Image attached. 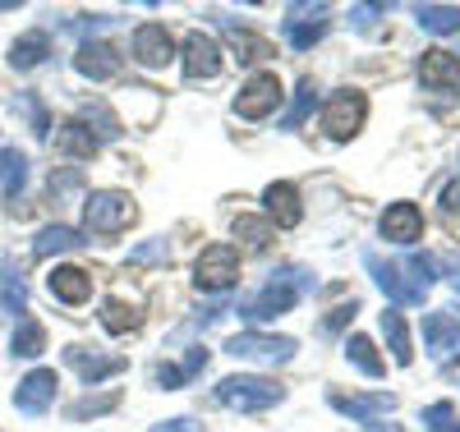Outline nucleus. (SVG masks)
I'll use <instances>...</instances> for the list:
<instances>
[{"instance_id":"obj_1","label":"nucleus","mask_w":460,"mask_h":432,"mask_svg":"<svg viewBox=\"0 0 460 432\" xmlns=\"http://www.w3.org/2000/svg\"><path fill=\"white\" fill-rule=\"evenodd\" d=\"M364 267L373 271L377 290L387 295L392 304H405V308L424 304V295H429L433 281H438V262H433L429 253H410V258H401V262H382L377 253H364Z\"/></svg>"},{"instance_id":"obj_2","label":"nucleus","mask_w":460,"mask_h":432,"mask_svg":"<svg viewBox=\"0 0 460 432\" xmlns=\"http://www.w3.org/2000/svg\"><path fill=\"white\" fill-rule=\"evenodd\" d=\"M309 290H314L309 271L286 267L281 277H272L253 299L240 304V318H244V322H272V318H281V313H290V308L299 304V295H309Z\"/></svg>"},{"instance_id":"obj_3","label":"nucleus","mask_w":460,"mask_h":432,"mask_svg":"<svg viewBox=\"0 0 460 432\" xmlns=\"http://www.w3.org/2000/svg\"><path fill=\"white\" fill-rule=\"evenodd\" d=\"M217 401L226 410H240V414H262V410L286 401V386L272 377H258V373H235V377L217 382Z\"/></svg>"},{"instance_id":"obj_4","label":"nucleus","mask_w":460,"mask_h":432,"mask_svg":"<svg viewBox=\"0 0 460 432\" xmlns=\"http://www.w3.org/2000/svg\"><path fill=\"white\" fill-rule=\"evenodd\" d=\"M84 221H88L93 234H120V230H129L138 221V207H134L129 193L102 189V193H93V198L84 203Z\"/></svg>"},{"instance_id":"obj_5","label":"nucleus","mask_w":460,"mask_h":432,"mask_svg":"<svg viewBox=\"0 0 460 432\" xmlns=\"http://www.w3.org/2000/svg\"><path fill=\"white\" fill-rule=\"evenodd\" d=\"M364 120H368V97L355 93V88H341V93L327 101V110H323V129H327L332 143L355 138V134L364 129Z\"/></svg>"},{"instance_id":"obj_6","label":"nucleus","mask_w":460,"mask_h":432,"mask_svg":"<svg viewBox=\"0 0 460 432\" xmlns=\"http://www.w3.org/2000/svg\"><path fill=\"white\" fill-rule=\"evenodd\" d=\"M240 281V253L230 249V244H212L203 249V258L194 262V286L203 295H221Z\"/></svg>"},{"instance_id":"obj_7","label":"nucleus","mask_w":460,"mask_h":432,"mask_svg":"<svg viewBox=\"0 0 460 432\" xmlns=\"http://www.w3.org/2000/svg\"><path fill=\"white\" fill-rule=\"evenodd\" d=\"M226 355L249 359V364H290L295 340L290 336H267V331H240V336L226 340Z\"/></svg>"},{"instance_id":"obj_8","label":"nucleus","mask_w":460,"mask_h":432,"mask_svg":"<svg viewBox=\"0 0 460 432\" xmlns=\"http://www.w3.org/2000/svg\"><path fill=\"white\" fill-rule=\"evenodd\" d=\"M281 78L277 74H253L249 84L240 88V97H235V115L240 120H267L277 106H281Z\"/></svg>"},{"instance_id":"obj_9","label":"nucleus","mask_w":460,"mask_h":432,"mask_svg":"<svg viewBox=\"0 0 460 432\" xmlns=\"http://www.w3.org/2000/svg\"><path fill=\"white\" fill-rule=\"evenodd\" d=\"M327 19H332V5H290L286 42H290L295 51H309L318 37L327 32Z\"/></svg>"},{"instance_id":"obj_10","label":"nucleus","mask_w":460,"mask_h":432,"mask_svg":"<svg viewBox=\"0 0 460 432\" xmlns=\"http://www.w3.org/2000/svg\"><path fill=\"white\" fill-rule=\"evenodd\" d=\"M56 373L51 368H32L23 382H19V391H14V410L19 414H28V419H37V414H47L51 410V401H56Z\"/></svg>"},{"instance_id":"obj_11","label":"nucleus","mask_w":460,"mask_h":432,"mask_svg":"<svg viewBox=\"0 0 460 432\" xmlns=\"http://www.w3.org/2000/svg\"><path fill=\"white\" fill-rule=\"evenodd\" d=\"M65 364L79 373L88 386H97V382H106V377H115V373L129 368L125 355H97V349H84V345H69V349H65Z\"/></svg>"},{"instance_id":"obj_12","label":"nucleus","mask_w":460,"mask_h":432,"mask_svg":"<svg viewBox=\"0 0 460 432\" xmlns=\"http://www.w3.org/2000/svg\"><path fill=\"white\" fill-rule=\"evenodd\" d=\"M327 405L364 428V423H373L382 414H392L396 410V396H387V391H377V396H345V391H327Z\"/></svg>"},{"instance_id":"obj_13","label":"nucleus","mask_w":460,"mask_h":432,"mask_svg":"<svg viewBox=\"0 0 460 432\" xmlns=\"http://www.w3.org/2000/svg\"><path fill=\"white\" fill-rule=\"evenodd\" d=\"M424 345H429V355L438 364L460 359V322L451 318V313H429L424 318Z\"/></svg>"},{"instance_id":"obj_14","label":"nucleus","mask_w":460,"mask_h":432,"mask_svg":"<svg viewBox=\"0 0 460 432\" xmlns=\"http://www.w3.org/2000/svg\"><path fill=\"white\" fill-rule=\"evenodd\" d=\"M377 230H382L387 244H414L419 234H424V212H419L414 203H392L387 212H382Z\"/></svg>"},{"instance_id":"obj_15","label":"nucleus","mask_w":460,"mask_h":432,"mask_svg":"<svg viewBox=\"0 0 460 432\" xmlns=\"http://www.w3.org/2000/svg\"><path fill=\"white\" fill-rule=\"evenodd\" d=\"M419 84L429 93H460V60L442 47L424 51V60H419Z\"/></svg>"},{"instance_id":"obj_16","label":"nucleus","mask_w":460,"mask_h":432,"mask_svg":"<svg viewBox=\"0 0 460 432\" xmlns=\"http://www.w3.org/2000/svg\"><path fill=\"white\" fill-rule=\"evenodd\" d=\"M125 65V56L115 51L111 42H84L79 56H74V69H79L84 78H93V84H102V78H115Z\"/></svg>"},{"instance_id":"obj_17","label":"nucleus","mask_w":460,"mask_h":432,"mask_svg":"<svg viewBox=\"0 0 460 432\" xmlns=\"http://www.w3.org/2000/svg\"><path fill=\"white\" fill-rule=\"evenodd\" d=\"M171 56H175V42H171V32H166L162 23H143V28L134 32V60H138L143 69H162Z\"/></svg>"},{"instance_id":"obj_18","label":"nucleus","mask_w":460,"mask_h":432,"mask_svg":"<svg viewBox=\"0 0 460 432\" xmlns=\"http://www.w3.org/2000/svg\"><path fill=\"white\" fill-rule=\"evenodd\" d=\"M184 74L189 78H217L221 74V47L208 32H189L184 37Z\"/></svg>"},{"instance_id":"obj_19","label":"nucleus","mask_w":460,"mask_h":432,"mask_svg":"<svg viewBox=\"0 0 460 432\" xmlns=\"http://www.w3.org/2000/svg\"><path fill=\"white\" fill-rule=\"evenodd\" d=\"M262 203H267V216H272L281 230L299 225V216H304V207H299V189H295V184H286V180L267 184V189H262Z\"/></svg>"},{"instance_id":"obj_20","label":"nucleus","mask_w":460,"mask_h":432,"mask_svg":"<svg viewBox=\"0 0 460 432\" xmlns=\"http://www.w3.org/2000/svg\"><path fill=\"white\" fill-rule=\"evenodd\" d=\"M47 290L60 299V304H88L93 299V277L84 267H56L47 277Z\"/></svg>"},{"instance_id":"obj_21","label":"nucleus","mask_w":460,"mask_h":432,"mask_svg":"<svg viewBox=\"0 0 460 432\" xmlns=\"http://www.w3.org/2000/svg\"><path fill=\"white\" fill-rule=\"evenodd\" d=\"M56 147L65 156H93L102 143H97V134L84 120H65V125H56Z\"/></svg>"},{"instance_id":"obj_22","label":"nucleus","mask_w":460,"mask_h":432,"mask_svg":"<svg viewBox=\"0 0 460 432\" xmlns=\"http://www.w3.org/2000/svg\"><path fill=\"white\" fill-rule=\"evenodd\" d=\"M47 56H51V37H47L42 28H37V32H23L19 42L10 47V65H14V69H37Z\"/></svg>"},{"instance_id":"obj_23","label":"nucleus","mask_w":460,"mask_h":432,"mask_svg":"<svg viewBox=\"0 0 460 432\" xmlns=\"http://www.w3.org/2000/svg\"><path fill=\"white\" fill-rule=\"evenodd\" d=\"M88 240H84V234L79 230H74V225H47L42 234H37V240H32V253L37 258H51V253H69V249H84Z\"/></svg>"},{"instance_id":"obj_24","label":"nucleus","mask_w":460,"mask_h":432,"mask_svg":"<svg viewBox=\"0 0 460 432\" xmlns=\"http://www.w3.org/2000/svg\"><path fill=\"white\" fill-rule=\"evenodd\" d=\"M23 180H28V156L19 147H0V193H5L10 203L19 198Z\"/></svg>"},{"instance_id":"obj_25","label":"nucleus","mask_w":460,"mask_h":432,"mask_svg":"<svg viewBox=\"0 0 460 432\" xmlns=\"http://www.w3.org/2000/svg\"><path fill=\"white\" fill-rule=\"evenodd\" d=\"M345 359H350L364 377H387V359L373 349L368 336H350V340H345Z\"/></svg>"},{"instance_id":"obj_26","label":"nucleus","mask_w":460,"mask_h":432,"mask_svg":"<svg viewBox=\"0 0 460 432\" xmlns=\"http://www.w3.org/2000/svg\"><path fill=\"white\" fill-rule=\"evenodd\" d=\"M28 308V281L14 262L0 267V313H23Z\"/></svg>"},{"instance_id":"obj_27","label":"nucleus","mask_w":460,"mask_h":432,"mask_svg":"<svg viewBox=\"0 0 460 432\" xmlns=\"http://www.w3.org/2000/svg\"><path fill=\"white\" fill-rule=\"evenodd\" d=\"M102 327H106L111 336L138 331V327H143V313H138L134 304H125V299H106V304H102Z\"/></svg>"},{"instance_id":"obj_28","label":"nucleus","mask_w":460,"mask_h":432,"mask_svg":"<svg viewBox=\"0 0 460 432\" xmlns=\"http://www.w3.org/2000/svg\"><path fill=\"white\" fill-rule=\"evenodd\" d=\"M382 336H387V345H392V359L405 368L410 359H414V349H410V331H405V318L396 308H387L382 313Z\"/></svg>"},{"instance_id":"obj_29","label":"nucleus","mask_w":460,"mask_h":432,"mask_svg":"<svg viewBox=\"0 0 460 432\" xmlns=\"http://www.w3.org/2000/svg\"><path fill=\"white\" fill-rule=\"evenodd\" d=\"M226 37H230V51H235L244 65H253V60H267V56H277V51H272V42H267V37H258V32H249V28H230Z\"/></svg>"},{"instance_id":"obj_30","label":"nucleus","mask_w":460,"mask_h":432,"mask_svg":"<svg viewBox=\"0 0 460 432\" xmlns=\"http://www.w3.org/2000/svg\"><path fill=\"white\" fill-rule=\"evenodd\" d=\"M414 19H419V28H429V32H438V37L460 32V5H419Z\"/></svg>"},{"instance_id":"obj_31","label":"nucleus","mask_w":460,"mask_h":432,"mask_svg":"<svg viewBox=\"0 0 460 432\" xmlns=\"http://www.w3.org/2000/svg\"><path fill=\"white\" fill-rule=\"evenodd\" d=\"M14 355L19 359H37L47 349V327L42 322H32V318H19V327H14Z\"/></svg>"},{"instance_id":"obj_32","label":"nucleus","mask_w":460,"mask_h":432,"mask_svg":"<svg viewBox=\"0 0 460 432\" xmlns=\"http://www.w3.org/2000/svg\"><path fill=\"white\" fill-rule=\"evenodd\" d=\"M235 240H244V249L262 253L267 244H272V221H262V216H235Z\"/></svg>"},{"instance_id":"obj_33","label":"nucleus","mask_w":460,"mask_h":432,"mask_svg":"<svg viewBox=\"0 0 460 432\" xmlns=\"http://www.w3.org/2000/svg\"><path fill=\"white\" fill-rule=\"evenodd\" d=\"M314 101H318V84H314V78H304V84H299V93H295V101H290V110L281 115V129H299L304 120H309Z\"/></svg>"},{"instance_id":"obj_34","label":"nucleus","mask_w":460,"mask_h":432,"mask_svg":"<svg viewBox=\"0 0 460 432\" xmlns=\"http://www.w3.org/2000/svg\"><path fill=\"white\" fill-rule=\"evenodd\" d=\"M120 405V391H106V396H84V401H74L65 414L74 419V423H84L88 414H106V410H115Z\"/></svg>"},{"instance_id":"obj_35","label":"nucleus","mask_w":460,"mask_h":432,"mask_svg":"<svg viewBox=\"0 0 460 432\" xmlns=\"http://www.w3.org/2000/svg\"><path fill=\"white\" fill-rule=\"evenodd\" d=\"M171 262V244L166 240H147L138 249H129V267H166Z\"/></svg>"},{"instance_id":"obj_36","label":"nucleus","mask_w":460,"mask_h":432,"mask_svg":"<svg viewBox=\"0 0 460 432\" xmlns=\"http://www.w3.org/2000/svg\"><path fill=\"white\" fill-rule=\"evenodd\" d=\"M424 428H429V432H460V414H456V405H451V401L429 405V410H424Z\"/></svg>"},{"instance_id":"obj_37","label":"nucleus","mask_w":460,"mask_h":432,"mask_svg":"<svg viewBox=\"0 0 460 432\" xmlns=\"http://www.w3.org/2000/svg\"><path fill=\"white\" fill-rule=\"evenodd\" d=\"M152 382L166 386V391H175V386H184L189 377H184V368H175V364H157V368H152Z\"/></svg>"},{"instance_id":"obj_38","label":"nucleus","mask_w":460,"mask_h":432,"mask_svg":"<svg viewBox=\"0 0 460 432\" xmlns=\"http://www.w3.org/2000/svg\"><path fill=\"white\" fill-rule=\"evenodd\" d=\"M355 313H359V304H355V299H350V304H341V308H332V318L323 322V336H332V331H341L345 322H350V318H355Z\"/></svg>"},{"instance_id":"obj_39","label":"nucleus","mask_w":460,"mask_h":432,"mask_svg":"<svg viewBox=\"0 0 460 432\" xmlns=\"http://www.w3.org/2000/svg\"><path fill=\"white\" fill-rule=\"evenodd\" d=\"M180 368H184V377L203 373V368H208V349H203V345H194V349H189V355H184V364H180Z\"/></svg>"},{"instance_id":"obj_40","label":"nucleus","mask_w":460,"mask_h":432,"mask_svg":"<svg viewBox=\"0 0 460 432\" xmlns=\"http://www.w3.org/2000/svg\"><path fill=\"white\" fill-rule=\"evenodd\" d=\"M442 212H447V216H460V180L442 189Z\"/></svg>"},{"instance_id":"obj_41","label":"nucleus","mask_w":460,"mask_h":432,"mask_svg":"<svg viewBox=\"0 0 460 432\" xmlns=\"http://www.w3.org/2000/svg\"><path fill=\"white\" fill-rule=\"evenodd\" d=\"M79 171H65V175H51V193H69V189H79Z\"/></svg>"},{"instance_id":"obj_42","label":"nucleus","mask_w":460,"mask_h":432,"mask_svg":"<svg viewBox=\"0 0 460 432\" xmlns=\"http://www.w3.org/2000/svg\"><path fill=\"white\" fill-rule=\"evenodd\" d=\"M152 432H199V423L194 419H166V423H157Z\"/></svg>"},{"instance_id":"obj_43","label":"nucleus","mask_w":460,"mask_h":432,"mask_svg":"<svg viewBox=\"0 0 460 432\" xmlns=\"http://www.w3.org/2000/svg\"><path fill=\"white\" fill-rule=\"evenodd\" d=\"M373 14H387V5H359V10H355V28H368Z\"/></svg>"},{"instance_id":"obj_44","label":"nucleus","mask_w":460,"mask_h":432,"mask_svg":"<svg viewBox=\"0 0 460 432\" xmlns=\"http://www.w3.org/2000/svg\"><path fill=\"white\" fill-rule=\"evenodd\" d=\"M364 432H401V428H396V423L382 428V419H373V423H364Z\"/></svg>"},{"instance_id":"obj_45","label":"nucleus","mask_w":460,"mask_h":432,"mask_svg":"<svg viewBox=\"0 0 460 432\" xmlns=\"http://www.w3.org/2000/svg\"><path fill=\"white\" fill-rule=\"evenodd\" d=\"M451 286H456V295H460V258H451Z\"/></svg>"}]
</instances>
